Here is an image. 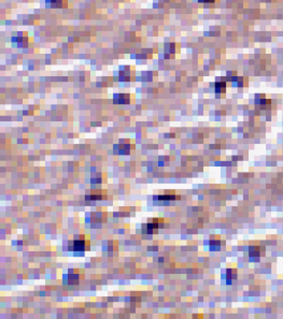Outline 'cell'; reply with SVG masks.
Masks as SVG:
<instances>
[{"label":"cell","mask_w":283,"mask_h":319,"mask_svg":"<svg viewBox=\"0 0 283 319\" xmlns=\"http://www.w3.org/2000/svg\"><path fill=\"white\" fill-rule=\"evenodd\" d=\"M87 247H89V242L82 240V239H80V240L70 241V242H69V245H68L69 250H72V251L86 250Z\"/></svg>","instance_id":"obj_1"},{"label":"cell","mask_w":283,"mask_h":319,"mask_svg":"<svg viewBox=\"0 0 283 319\" xmlns=\"http://www.w3.org/2000/svg\"><path fill=\"white\" fill-rule=\"evenodd\" d=\"M164 220L160 218H154V219L150 220L147 224V226L143 228V232L144 233H154V230L159 229V228L164 227Z\"/></svg>","instance_id":"obj_2"},{"label":"cell","mask_w":283,"mask_h":319,"mask_svg":"<svg viewBox=\"0 0 283 319\" xmlns=\"http://www.w3.org/2000/svg\"><path fill=\"white\" fill-rule=\"evenodd\" d=\"M261 251H262V247L260 246H251L249 248V256L251 258H258L262 255Z\"/></svg>","instance_id":"obj_3"},{"label":"cell","mask_w":283,"mask_h":319,"mask_svg":"<svg viewBox=\"0 0 283 319\" xmlns=\"http://www.w3.org/2000/svg\"><path fill=\"white\" fill-rule=\"evenodd\" d=\"M179 197L176 196V195L172 194H168V195H159V196L155 197V199H157L158 201H164V202H168V201H172V200L178 199Z\"/></svg>","instance_id":"obj_4"},{"label":"cell","mask_w":283,"mask_h":319,"mask_svg":"<svg viewBox=\"0 0 283 319\" xmlns=\"http://www.w3.org/2000/svg\"><path fill=\"white\" fill-rule=\"evenodd\" d=\"M129 96L127 94L126 95H116V96H114V98H113V100L116 102V103H128L129 102Z\"/></svg>","instance_id":"obj_5"},{"label":"cell","mask_w":283,"mask_h":319,"mask_svg":"<svg viewBox=\"0 0 283 319\" xmlns=\"http://www.w3.org/2000/svg\"><path fill=\"white\" fill-rule=\"evenodd\" d=\"M214 87H215V92H218V94H222V92H225L226 90V83L223 81H218L214 84Z\"/></svg>","instance_id":"obj_6"},{"label":"cell","mask_w":283,"mask_h":319,"mask_svg":"<svg viewBox=\"0 0 283 319\" xmlns=\"http://www.w3.org/2000/svg\"><path fill=\"white\" fill-rule=\"evenodd\" d=\"M226 278H227V282H231V279H236L237 278V271L234 269H228L226 271Z\"/></svg>","instance_id":"obj_7"},{"label":"cell","mask_w":283,"mask_h":319,"mask_svg":"<svg viewBox=\"0 0 283 319\" xmlns=\"http://www.w3.org/2000/svg\"><path fill=\"white\" fill-rule=\"evenodd\" d=\"M103 195L101 194H92V195H89V196H86V200H88V201H96V200H101L103 199Z\"/></svg>","instance_id":"obj_8"},{"label":"cell","mask_w":283,"mask_h":319,"mask_svg":"<svg viewBox=\"0 0 283 319\" xmlns=\"http://www.w3.org/2000/svg\"><path fill=\"white\" fill-rule=\"evenodd\" d=\"M118 152L120 154H128L130 151V145H118Z\"/></svg>","instance_id":"obj_9"},{"label":"cell","mask_w":283,"mask_h":319,"mask_svg":"<svg viewBox=\"0 0 283 319\" xmlns=\"http://www.w3.org/2000/svg\"><path fill=\"white\" fill-rule=\"evenodd\" d=\"M220 245H221L220 241H218V240L210 241V248L212 249V250H218V249L220 248Z\"/></svg>","instance_id":"obj_10"},{"label":"cell","mask_w":283,"mask_h":319,"mask_svg":"<svg viewBox=\"0 0 283 319\" xmlns=\"http://www.w3.org/2000/svg\"><path fill=\"white\" fill-rule=\"evenodd\" d=\"M47 3H50L52 7H56V8H58V7H61V4H63V0H45Z\"/></svg>","instance_id":"obj_11"},{"label":"cell","mask_w":283,"mask_h":319,"mask_svg":"<svg viewBox=\"0 0 283 319\" xmlns=\"http://www.w3.org/2000/svg\"><path fill=\"white\" fill-rule=\"evenodd\" d=\"M68 279H69V282H71V284H76L78 280H79V275H76V274L69 275Z\"/></svg>","instance_id":"obj_12"},{"label":"cell","mask_w":283,"mask_h":319,"mask_svg":"<svg viewBox=\"0 0 283 319\" xmlns=\"http://www.w3.org/2000/svg\"><path fill=\"white\" fill-rule=\"evenodd\" d=\"M165 50L167 51V52H169V53H174V45H173L172 43H170V44H167L165 46Z\"/></svg>","instance_id":"obj_13"},{"label":"cell","mask_w":283,"mask_h":319,"mask_svg":"<svg viewBox=\"0 0 283 319\" xmlns=\"http://www.w3.org/2000/svg\"><path fill=\"white\" fill-rule=\"evenodd\" d=\"M200 2H214V0H199Z\"/></svg>","instance_id":"obj_14"}]
</instances>
